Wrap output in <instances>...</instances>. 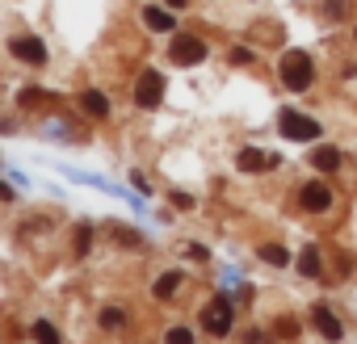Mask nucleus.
I'll return each mask as SVG.
<instances>
[{
    "label": "nucleus",
    "instance_id": "1",
    "mask_svg": "<svg viewBox=\"0 0 357 344\" xmlns=\"http://www.w3.org/2000/svg\"><path fill=\"white\" fill-rule=\"evenodd\" d=\"M311 80H315L311 55H307V51H286V55H282V84H286L290 93H303Z\"/></svg>",
    "mask_w": 357,
    "mask_h": 344
},
{
    "label": "nucleus",
    "instance_id": "2",
    "mask_svg": "<svg viewBox=\"0 0 357 344\" xmlns=\"http://www.w3.org/2000/svg\"><path fill=\"white\" fill-rule=\"evenodd\" d=\"M278 130H282L286 139H294V143L319 139V122L307 118V114H298V109H282V114H278Z\"/></svg>",
    "mask_w": 357,
    "mask_h": 344
},
{
    "label": "nucleus",
    "instance_id": "3",
    "mask_svg": "<svg viewBox=\"0 0 357 344\" xmlns=\"http://www.w3.org/2000/svg\"><path fill=\"white\" fill-rule=\"evenodd\" d=\"M168 55H172V63L194 68V63H202V59H206V42H202V38H194V34H172Z\"/></svg>",
    "mask_w": 357,
    "mask_h": 344
},
{
    "label": "nucleus",
    "instance_id": "4",
    "mask_svg": "<svg viewBox=\"0 0 357 344\" xmlns=\"http://www.w3.org/2000/svg\"><path fill=\"white\" fill-rule=\"evenodd\" d=\"M202 331H211V336H227L231 331V298H211V306L202 311Z\"/></svg>",
    "mask_w": 357,
    "mask_h": 344
},
{
    "label": "nucleus",
    "instance_id": "5",
    "mask_svg": "<svg viewBox=\"0 0 357 344\" xmlns=\"http://www.w3.org/2000/svg\"><path fill=\"white\" fill-rule=\"evenodd\" d=\"M135 101H139L143 109H155V105L164 101V76H160L155 68H147V72L139 76V84H135Z\"/></svg>",
    "mask_w": 357,
    "mask_h": 344
},
{
    "label": "nucleus",
    "instance_id": "6",
    "mask_svg": "<svg viewBox=\"0 0 357 344\" xmlns=\"http://www.w3.org/2000/svg\"><path fill=\"white\" fill-rule=\"evenodd\" d=\"M298 202H303V210L324 214V210L332 206V189H328V185H319V181H311V185H303V189H298Z\"/></svg>",
    "mask_w": 357,
    "mask_h": 344
},
{
    "label": "nucleus",
    "instance_id": "7",
    "mask_svg": "<svg viewBox=\"0 0 357 344\" xmlns=\"http://www.w3.org/2000/svg\"><path fill=\"white\" fill-rule=\"evenodd\" d=\"M9 51H13L17 59L34 63V68H43V63H47V47H43L38 38H26V34H22V38H9Z\"/></svg>",
    "mask_w": 357,
    "mask_h": 344
},
{
    "label": "nucleus",
    "instance_id": "8",
    "mask_svg": "<svg viewBox=\"0 0 357 344\" xmlns=\"http://www.w3.org/2000/svg\"><path fill=\"white\" fill-rule=\"evenodd\" d=\"M311 323L319 327V336H324V340H340V336H344L340 319H336V315H332L324 302H315V306H311Z\"/></svg>",
    "mask_w": 357,
    "mask_h": 344
},
{
    "label": "nucleus",
    "instance_id": "9",
    "mask_svg": "<svg viewBox=\"0 0 357 344\" xmlns=\"http://www.w3.org/2000/svg\"><path fill=\"white\" fill-rule=\"evenodd\" d=\"M236 164H240L244 172H265V168H278L282 155H265V151H257V147H244V151L236 155Z\"/></svg>",
    "mask_w": 357,
    "mask_h": 344
},
{
    "label": "nucleus",
    "instance_id": "10",
    "mask_svg": "<svg viewBox=\"0 0 357 344\" xmlns=\"http://www.w3.org/2000/svg\"><path fill=\"white\" fill-rule=\"evenodd\" d=\"M143 26L155 30V34H168V30H176V17H172L168 9H155V5H151V9H143Z\"/></svg>",
    "mask_w": 357,
    "mask_h": 344
},
{
    "label": "nucleus",
    "instance_id": "11",
    "mask_svg": "<svg viewBox=\"0 0 357 344\" xmlns=\"http://www.w3.org/2000/svg\"><path fill=\"white\" fill-rule=\"evenodd\" d=\"M80 105H84L93 118H105V114H109V97H105V93H97V88L80 93Z\"/></svg>",
    "mask_w": 357,
    "mask_h": 344
},
{
    "label": "nucleus",
    "instance_id": "12",
    "mask_svg": "<svg viewBox=\"0 0 357 344\" xmlns=\"http://www.w3.org/2000/svg\"><path fill=\"white\" fill-rule=\"evenodd\" d=\"M311 164H315L319 172H336V168H340V151H336V147H315V151H311Z\"/></svg>",
    "mask_w": 357,
    "mask_h": 344
},
{
    "label": "nucleus",
    "instance_id": "13",
    "mask_svg": "<svg viewBox=\"0 0 357 344\" xmlns=\"http://www.w3.org/2000/svg\"><path fill=\"white\" fill-rule=\"evenodd\" d=\"M298 269H303V277H319V248H315V244H307V248H303Z\"/></svg>",
    "mask_w": 357,
    "mask_h": 344
},
{
    "label": "nucleus",
    "instance_id": "14",
    "mask_svg": "<svg viewBox=\"0 0 357 344\" xmlns=\"http://www.w3.org/2000/svg\"><path fill=\"white\" fill-rule=\"evenodd\" d=\"M261 260L273 265V269H282V265H290V252H286L282 244H265V248H261Z\"/></svg>",
    "mask_w": 357,
    "mask_h": 344
},
{
    "label": "nucleus",
    "instance_id": "15",
    "mask_svg": "<svg viewBox=\"0 0 357 344\" xmlns=\"http://www.w3.org/2000/svg\"><path fill=\"white\" fill-rule=\"evenodd\" d=\"M34 340H38V344H63V340H59V331H55V323H47V319H38V323H34Z\"/></svg>",
    "mask_w": 357,
    "mask_h": 344
},
{
    "label": "nucleus",
    "instance_id": "16",
    "mask_svg": "<svg viewBox=\"0 0 357 344\" xmlns=\"http://www.w3.org/2000/svg\"><path fill=\"white\" fill-rule=\"evenodd\" d=\"M176 286H181V273H164V277L155 281V298H172Z\"/></svg>",
    "mask_w": 357,
    "mask_h": 344
},
{
    "label": "nucleus",
    "instance_id": "17",
    "mask_svg": "<svg viewBox=\"0 0 357 344\" xmlns=\"http://www.w3.org/2000/svg\"><path fill=\"white\" fill-rule=\"evenodd\" d=\"M164 340H168V344H194V331H190V327H168Z\"/></svg>",
    "mask_w": 357,
    "mask_h": 344
},
{
    "label": "nucleus",
    "instance_id": "18",
    "mask_svg": "<svg viewBox=\"0 0 357 344\" xmlns=\"http://www.w3.org/2000/svg\"><path fill=\"white\" fill-rule=\"evenodd\" d=\"M89 244H93V231H89V227H76V256H84Z\"/></svg>",
    "mask_w": 357,
    "mask_h": 344
},
{
    "label": "nucleus",
    "instance_id": "19",
    "mask_svg": "<svg viewBox=\"0 0 357 344\" xmlns=\"http://www.w3.org/2000/svg\"><path fill=\"white\" fill-rule=\"evenodd\" d=\"M101 323H105V327H122V323H126V315H122V311H114V306H105V311H101Z\"/></svg>",
    "mask_w": 357,
    "mask_h": 344
},
{
    "label": "nucleus",
    "instance_id": "20",
    "mask_svg": "<svg viewBox=\"0 0 357 344\" xmlns=\"http://www.w3.org/2000/svg\"><path fill=\"white\" fill-rule=\"evenodd\" d=\"M38 101H47L43 88H26V93H22V105H38Z\"/></svg>",
    "mask_w": 357,
    "mask_h": 344
},
{
    "label": "nucleus",
    "instance_id": "21",
    "mask_svg": "<svg viewBox=\"0 0 357 344\" xmlns=\"http://www.w3.org/2000/svg\"><path fill=\"white\" fill-rule=\"evenodd\" d=\"M172 206H176V210H194V198H190V194H172Z\"/></svg>",
    "mask_w": 357,
    "mask_h": 344
},
{
    "label": "nucleus",
    "instance_id": "22",
    "mask_svg": "<svg viewBox=\"0 0 357 344\" xmlns=\"http://www.w3.org/2000/svg\"><path fill=\"white\" fill-rule=\"evenodd\" d=\"M231 63H252V51H248V47H236V51H231Z\"/></svg>",
    "mask_w": 357,
    "mask_h": 344
},
{
    "label": "nucleus",
    "instance_id": "23",
    "mask_svg": "<svg viewBox=\"0 0 357 344\" xmlns=\"http://www.w3.org/2000/svg\"><path fill=\"white\" fill-rule=\"evenodd\" d=\"M244 344H269V336H261V331L252 327V331H244Z\"/></svg>",
    "mask_w": 357,
    "mask_h": 344
},
{
    "label": "nucleus",
    "instance_id": "24",
    "mask_svg": "<svg viewBox=\"0 0 357 344\" xmlns=\"http://www.w3.org/2000/svg\"><path fill=\"white\" fill-rule=\"evenodd\" d=\"M164 5H168V9H181V5H190V0H164Z\"/></svg>",
    "mask_w": 357,
    "mask_h": 344
}]
</instances>
